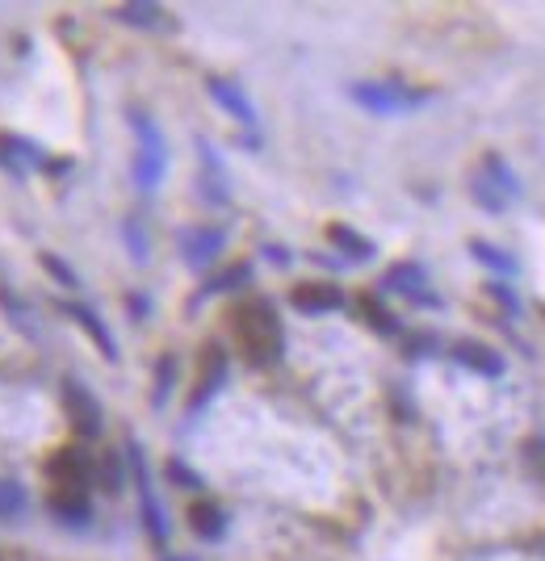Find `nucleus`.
Here are the masks:
<instances>
[{
  "instance_id": "f257e3e1",
  "label": "nucleus",
  "mask_w": 545,
  "mask_h": 561,
  "mask_svg": "<svg viewBox=\"0 0 545 561\" xmlns=\"http://www.w3.org/2000/svg\"><path fill=\"white\" fill-rule=\"evenodd\" d=\"M231 331H236V344H239V352L248 356V365L269 369V365L282 360L285 331H282V319H277L273 302H264V298L239 302L236 310H231Z\"/></svg>"
},
{
  "instance_id": "f03ea898",
  "label": "nucleus",
  "mask_w": 545,
  "mask_h": 561,
  "mask_svg": "<svg viewBox=\"0 0 545 561\" xmlns=\"http://www.w3.org/2000/svg\"><path fill=\"white\" fill-rule=\"evenodd\" d=\"M361 110H370V114L378 117H395V114H407V110H416V105H424L428 93H416V89H407L399 80H361L349 89Z\"/></svg>"
},
{
  "instance_id": "7ed1b4c3",
  "label": "nucleus",
  "mask_w": 545,
  "mask_h": 561,
  "mask_svg": "<svg viewBox=\"0 0 545 561\" xmlns=\"http://www.w3.org/2000/svg\"><path fill=\"white\" fill-rule=\"evenodd\" d=\"M130 126H135V139H139V151H135V185L139 188H156L164 181V168H168V147L160 126L151 122L147 114H130Z\"/></svg>"
},
{
  "instance_id": "20e7f679",
  "label": "nucleus",
  "mask_w": 545,
  "mask_h": 561,
  "mask_svg": "<svg viewBox=\"0 0 545 561\" xmlns=\"http://www.w3.org/2000/svg\"><path fill=\"white\" fill-rule=\"evenodd\" d=\"M64 415H68L71 432H76L80 440H96V436H101V427H105L101 402H96L93 390H89L84 381H76V377L64 381Z\"/></svg>"
},
{
  "instance_id": "39448f33",
  "label": "nucleus",
  "mask_w": 545,
  "mask_h": 561,
  "mask_svg": "<svg viewBox=\"0 0 545 561\" xmlns=\"http://www.w3.org/2000/svg\"><path fill=\"white\" fill-rule=\"evenodd\" d=\"M96 478V461L84 448H59L47 461V482L50 486H76V491H89V482Z\"/></svg>"
},
{
  "instance_id": "423d86ee",
  "label": "nucleus",
  "mask_w": 545,
  "mask_h": 561,
  "mask_svg": "<svg viewBox=\"0 0 545 561\" xmlns=\"http://www.w3.org/2000/svg\"><path fill=\"white\" fill-rule=\"evenodd\" d=\"M289 306L298 314H332V310L344 306V294L332 280H303V285L289 289Z\"/></svg>"
},
{
  "instance_id": "0eeeda50",
  "label": "nucleus",
  "mask_w": 545,
  "mask_h": 561,
  "mask_svg": "<svg viewBox=\"0 0 545 561\" xmlns=\"http://www.w3.org/2000/svg\"><path fill=\"white\" fill-rule=\"evenodd\" d=\"M382 285H386L390 294H404V298H411V302L436 306V298L428 294V273L420 268V264H411V260L390 264V268H386V277H382Z\"/></svg>"
},
{
  "instance_id": "6e6552de",
  "label": "nucleus",
  "mask_w": 545,
  "mask_h": 561,
  "mask_svg": "<svg viewBox=\"0 0 545 561\" xmlns=\"http://www.w3.org/2000/svg\"><path fill=\"white\" fill-rule=\"evenodd\" d=\"M223 381H227V352L218 348V344H211L206 356H202V377H197V390L190 398V411H202L223 390Z\"/></svg>"
},
{
  "instance_id": "1a4fd4ad",
  "label": "nucleus",
  "mask_w": 545,
  "mask_h": 561,
  "mask_svg": "<svg viewBox=\"0 0 545 561\" xmlns=\"http://www.w3.org/2000/svg\"><path fill=\"white\" fill-rule=\"evenodd\" d=\"M223 243H227V234L218 231V227H190V231H181V252H185L193 268H206L223 252Z\"/></svg>"
},
{
  "instance_id": "9d476101",
  "label": "nucleus",
  "mask_w": 545,
  "mask_h": 561,
  "mask_svg": "<svg viewBox=\"0 0 545 561\" xmlns=\"http://www.w3.org/2000/svg\"><path fill=\"white\" fill-rule=\"evenodd\" d=\"M453 360L466 365V369L478 377L503 374V356H499L496 348H487V344H478V340H457V344H453Z\"/></svg>"
},
{
  "instance_id": "9b49d317",
  "label": "nucleus",
  "mask_w": 545,
  "mask_h": 561,
  "mask_svg": "<svg viewBox=\"0 0 545 561\" xmlns=\"http://www.w3.org/2000/svg\"><path fill=\"white\" fill-rule=\"evenodd\" d=\"M190 533L206 545L223 540L227 537V512L211 499H197V503H190Z\"/></svg>"
},
{
  "instance_id": "f8f14e48",
  "label": "nucleus",
  "mask_w": 545,
  "mask_h": 561,
  "mask_svg": "<svg viewBox=\"0 0 545 561\" xmlns=\"http://www.w3.org/2000/svg\"><path fill=\"white\" fill-rule=\"evenodd\" d=\"M64 314H71L80 328L93 335V344L101 348V356L105 360H118V344H114V335H110V328L101 323V314H96L93 306H84V302H64Z\"/></svg>"
},
{
  "instance_id": "ddd939ff",
  "label": "nucleus",
  "mask_w": 545,
  "mask_h": 561,
  "mask_svg": "<svg viewBox=\"0 0 545 561\" xmlns=\"http://www.w3.org/2000/svg\"><path fill=\"white\" fill-rule=\"evenodd\" d=\"M47 507L59 515L64 524H89V515H93V507H89V491H76V486H50Z\"/></svg>"
},
{
  "instance_id": "4468645a",
  "label": "nucleus",
  "mask_w": 545,
  "mask_h": 561,
  "mask_svg": "<svg viewBox=\"0 0 545 561\" xmlns=\"http://www.w3.org/2000/svg\"><path fill=\"white\" fill-rule=\"evenodd\" d=\"M206 89H211L214 101H218L227 114L236 117V122H243V126H252V122H257V105L248 101V93H243L239 84H231V80H211Z\"/></svg>"
},
{
  "instance_id": "2eb2a0df",
  "label": "nucleus",
  "mask_w": 545,
  "mask_h": 561,
  "mask_svg": "<svg viewBox=\"0 0 545 561\" xmlns=\"http://www.w3.org/2000/svg\"><path fill=\"white\" fill-rule=\"evenodd\" d=\"M328 243H332L336 252H344V260H353V264H365V260H374V239H365L361 231L353 227H344V222H332L328 227Z\"/></svg>"
},
{
  "instance_id": "dca6fc26",
  "label": "nucleus",
  "mask_w": 545,
  "mask_h": 561,
  "mask_svg": "<svg viewBox=\"0 0 545 561\" xmlns=\"http://www.w3.org/2000/svg\"><path fill=\"white\" fill-rule=\"evenodd\" d=\"M114 18H118L122 25H135V30H160V25H168L164 22L168 13L160 4H118Z\"/></svg>"
},
{
  "instance_id": "f3484780",
  "label": "nucleus",
  "mask_w": 545,
  "mask_h": 561,
  "mask_svg": "<svg viewBox=\"0 0 545 561\" xmlns=\"http://www.w3.org/2000/svg\"><path fill=\"white\" fill-rule=\"evenodd\" d=\"M197 147H202V168H206V197L223 206V202H227V172H223V168H218V160H214L211 142L202 139Z\"/></svg>"
},
{
  "instance_id": "a211bd4d",
  "label": "nucleus",
  "mask_w": 545,
  "mask_h": 561,
  "mask_svg": "<svg viewBox=\"0 0 545 561\" xmlns=\"http://www.w3.org/2000/svg\"><path fill=\"white\" fill-rule=\"evenodd\" d=\"M482 176H487V181H491L508 202H512V197H521V181H516V172L503 164L499 156H487V160H482Z\"/></svg>"
},
{
  "instance_id": "6ab92c4d",
  "label": "nucleus",
  "mask_w": 545,
  "mask_h": 561,
  "mask_svg": "<svg viewBox=\"0 0 545 561\" xmlns=\"http://www.w3.org/2000/svg\"><path fill=\"white\" fill-rule=\"evenodd\" d=\"M25 503H30V494L18 478H0V524H9V519H18L25 512Z\"/></svg>"
},
{
  "instance_id": "aec40b11",
  "label": "nucleus",
  "mask_w": 545,
  "mask_h": 561,
  "mask_svg": "<svg viewBox=\"0 0 545 561\" xmlns=\"http://www.w3.org/2000/svg\"><path fill=\"white\" fill-rule=\"evenodd\" d=\"M356 310L365 314V323H370V328L378 331V335H395V331H399V323H395V314H390V310H386V306H382L378 298H370V294H365V298L356 302Z\"/></svg>"
},
{
  "instance_id": "412c9836",
  "label": "nucleus",
  "mask_w": 545,
  "mask_h": 561,
  "mask_svg": "<svg viewBox=\"0 0 545 561\" xmlns=\"http://www.w3.org/2000/svg\"><path fill=\"white\" fill-rule=\"evenodd\" d=\"M470 252H475V260H482L487 268H496V273H503V277H512V273H516V260L508 256L503 248H491V243H482V239H475V243H470Z\"/></svg>"
},
{
  "instance_id": "4be33fe9",
  "label": "nucleus",
  "mask_w": 545,
  "mask_h": 561,
  "mask_svg": "<svg viewBox=\"0 0 545 561\" xmlns=\"http://www.w3.org/2000/svg\"><path fill=\"white\" fill-rule=\"evenodd\" d=\"M96 478H101V486L110 494L122 491V482H126V469H122V453H105L101 461H96Z\"/></svg>"
},
{
  "instance_id": "5701e85b",
  "label": "nucleus",
  "mask_w": 545,
  "mask_h": 561,
  "mask_svg": "<svg viewBox=\"0 0 545 561\" xmlns=\"http://www.w3.org/2000/svg\"><path fill=\"white\" fill-rule=\"evenodd\" d=\"M248 280H252V264H231L227 273L211 277L206 294H227V289H239V285H248Z\"/></svg>"
},
{
  "instance_id": "b1692460",
  "label": "nucleus",
  "mask_w": 545,
  "mask_h": 561,
  "mask_svg": "<svg viewBox=\"0 0 545 561\" xmlns=\"http://www.w3.org/2000/svg\"><path fill=\"white\" fill-rule=\"evenodd\" d=\"M172 386H177V356H160V365H156V394H151V402H156V407H164L168 394H172Z\"/></svg>"
},
{
  "instance_id": "393cba45",
  "label": "nucleus",
  "mask_w": 545,
  "mask_h": 561,
  "mask_svg": "<svg viewBox=\"0 0 545 561\" xmlns=\"http://www.w3.org/2000/svg\"><path fill=\"white\" fill-rule=\"evenodd\" d=\"M470 193H475V202L478 206H482V210H503V206H508V197H503V193H499L496 185H491V181H487V176H482V172H478L475 176V185H470Z\"/></svg>"
},
{
  "instance_id": "a878e982",
  "label": "nucleus",
  "mask_w": 545,
  "mask_h": 561,
  "mask_svg": "<svg viewBox=\"0 0 545 561\" xmlns=\"http://www.w3.org/2000/svg\"><path fill=\"white\" fill-rule=\"evenodd\" d=\"M43 268H47V273L59 280V285H68V289H76V285H80V277H76V273H71L68 264L55 256V252H43Z\"/></svg>"
},
{
  "instance_id": "bb28decb",
  "label": "nucleus",
  "mask_w": 545,
  "mask_h": 561,
  "mask_svg": "<svg viewBox=\"0 0 545 561\" xmlns=\"http://www.w3.org/2000/svg\"><path fill=\"white\" fill-rule=\"evenodd\" d=\"M168 478H172L181 491H202V478H197L185 461H168Z\"/></svg>"
},
{
  "instance_id": "cd10ccee",
  "label": "nucleus",
  "mask_w": 545,
  "mask_h": 561,
  "mask_svg": "<svg viewBox=\"0 0 545 561\" xmlns=\"http://www.w3.org/2000/svg\"><path fill=\"white\" fill-rule=\"evenodd\" d=\"M122 234H126V243H130V256H135L143 264V260H147V234L139 231V218H126Z\"/></svg>"
},
{
  "instance_id": "c85d7f7f",
  "label": "nucleus",
  "mask_w": 545,
  "mask_h": 561,
  "mask_svg": "<svg viewBox=\"0 0 545 561\" xmlns=\"http://www.w3.org/2000/svg\"><path fill=\"white\" fill-rule=\"evenodd\" d=\"M524 461H529L533 473L545 482V440H529V445H524Z\"/></svg>"
},
{
  "instance_id": "c756f323",
  "label": "nucleus",
  "mask_w": 545,
  "mask_h": 561,
  "mask_svg": "<svg viewBox=\"0 0 545 561\" xmlns=\"http://www.w3.org/2000/svg\"><path fill=\"white\" fill-rule=\"evenodd\" d=\"M491 294H496V298H499L503 306H508V310H516V298H512V294H508L503 285H491Z\"/></svg>"
},
{
  "instance_id": "7c9ffc66",
  "label": "nucleus",
  "mask_w": 545,
  "mask_h": 561,
  "mask_svg": "<svg viewBox=\"0 0 545 561\" xmlns=\"http://www.w3.org/2000/svg\"><path fill=\"white\" fill-rule=\"evenodd\" d=\"M264 252H269V260H273V264H289V256H285V248H264Z\"/></svg>"
}]
</instances>
